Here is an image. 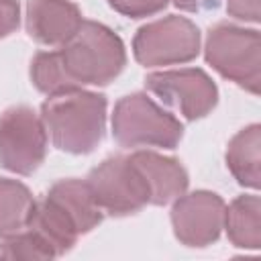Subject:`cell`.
I'll return each mask as SVG.
<instances>
[{
  "instance_id": "1",
  "label": "cell",
  "mask_w": 261,
  "mask_h": 261,
  "mask_svg": "<svg viewBox=\"0 0 261 261\" xmlns=\"http://www.w3.org/2000/svg\"><path fill=\"white\" fill-rule=\"evenodd\" d=\"M106 98L82 88L47 96L41 120L53 147L71 155L92 153L106 133Z\"/></svg>"
},
{
  "instance_id": "2",
  "label": "cell",
  "mask_w": 261,
  "mask_h": 261,
  "mask_svg": "<svg viewBox=\"0 0 261 261\" xmlns=\"http://www.w3.org/2000/svg\"><path fill=\"white\" fill-rule=\"evenodd\" d=\"M57 51L67 75L77 88L86 84L108 86L126 65L122 39L96 20H84L75 35Z\"/></svg>"
},
{
  "instance_id": "3",
  "label": "cell",
  "mask_w": 261,
  "mask_h": 261,
  "mask_svg": "<svg viewBox=\"0 0 261 261\" xmlns=\"http://www.w3.org/2000/svg\"><path fill=\"white\" fill-rule=\"evenodd\" d=\"M112 135L122 147L175 149L184 137V124L157 106L147 94L122 96L112 112Z\"/></svg>"
},
{
  "instance_id": "4",
  "label": "cell",
  "mask_w": 261,
  "mask_h": 261,
  "mask_svg": "<svg viewBox=\"0 0 261 261\" xmlns=\"http://www.w3.org/2000/svg\"><path fill=\"white\" fill-rule=\"evenodd\" d=\"M204 57L222 77L251 94L261 84V35L255 29L220 22L208 31Z\"/></svg>"
},
{
  "instance_id": "5",
  "label": "cell",
  "mask_w": 261,
  "mask_h": 261,
  "mask_svg": "<svg viewBox=\"0 0 261 261\" xmlns=\"http://www.w3.org/2000/svg\"><path fill=\"white\" fill-rule=\"evenodd\" d=\"M133 53L145 67L188 63L200 53V31L190 18L169 14L137 31Z\"/></svg>"
},
{
  "instance_id": "6",
  "label": "cell",
  "mask_w": 261,
  "mask_h": 261,
  "mask_svg": "<svg viewBox=\"0 0 261 261\" xmlns=\"http://www.w3.org/2000/svg\"><path fill=\"white\" fill-rule=\"evenodd\" d=\"M86 184L102 212L110 216L137 214L149 204V188L128 155L104 159L88 173Z\"/></svg>"
},
{
  "instance_id": "7",
  "label": "cell",
  "mask_w": 261,
  "mask_h": 261,
  "mask_svg": "<svg viewBox=\"0 0 261 261\" xmlns=\"http://www.w3.org/2000/svg\"><path fill=\"white\" fill-rule=\"evenodd\" d=\"M47 155V130L29 106H12L0 114V167L31 175Z\"/></svg>"
},
{
  "instance_id": "8",
  "label": "cell",
  "mask_w": 261,
  "mask_h": 261,
  "mask_svg": "<svg viewBox=\"0 0 261 261\" xmlns=\"http://www.w3.org/2000/svg\"><path fill=\"white\" fill-rule=\"evenodd\" d=\"M145 88L186 120L204 118L218 102V88L198 67L155 71L145 77Z\"/></svg>"
},
{
  "instance_id": "9",
  "label": "cell",
  "mask_w": 261,
  "mask_h": 261,
  "mask_svg": "<svg viewBox=\"0 0 261 261\" xmlns=\"http://www.w3.org/2000/svg\"><path fill=\"white\" fill-rule=\"evenodd\" d=\"M224 200L208 190L181 194L173 200L171 226L175 239L186 247H208L224 228Z\"/></svg>"
},
{
  "instance_id": "10",
  "label": "cell",
  "mask_w": 261,
  "mask_h": 261,
  "mask_svg": "<svg viewBox=\"0 0 261 261\" xmlns=\"http://www.w3.org/2000/svg\"><path fill=\"white\" fill-rule=\"evenodd\" d=\"M82 22V10L71 0H27V33L39 45H65Z\"/></svg>"
},
{
  "instance_id": "11",
  "label": "cell",
  "mask_w": 261,
  "mask_h": 261,
  "mask_svg": "<svg viewBox=\"0 0 261 261\" xmlns=\"http://www.w3.org/2000/svg\"><path fill=\"white\" fill-rule=\"evenodd\" d=\"M149 188V204L165 206L186 194L190 177L186 167L173 159L155 151H135L128 155Z\"/></svg>"
},
{
  "instance_id": "12",
  "label": "cell",
  "mask_w": 261,
  "mask_h": 261,
  "mask_svg": "<svg viewBox=\"0 0 261 261\" xmlns=\"http://www.w3.org/2000/svg\"><path fill=\"white\" fill-rule=\"evenodd\" d=\"M45 196L69 216V220L75 224L80 234H88L104 218V212L98 206L90 186L82 179L75 177L59 179L49 188Z\"/></svg>"
},
{
  "instance_id": "13",
  "label": "cell",
  "mask_w": 261,
  "mask_h": 261,
  "mask_svg": "<svg viewBox=\"0 0 261 261\" xmlns=\"http://www.w3.org/2000/svg\"><path fill=\"white\" fill-rule=\"evenodd\" d=\"M261 126L249 124L241 128L226 147V167L232 177L251 190L261 186Z\"/></svg>"
},
{
  "instance_id": "14",
  "label": "cell",
  "mask_w": 261,
  "mask_h": 261,
  "mask_svg": "<svg viewBox=\"0 0 261 261\" xmlns=\"http://www.w3.org/2000/svg\"><path fill=\"white\" fill-rule=\"evenodd\" d=\"M224 228L228 241L239 249L261 247V200L255 194L234 198L224 212Z\"/></svg>"
},
{
  "instance_id": "15",
  "label": "cell",
  "mask_w": 261,
  "mask_h": 261,
  "mask_svg": "<svg viewBox=\"0 0 261 261\" xmlns=\"http://www.w3.org/2000/svg\"><path fill=\"white\" fill-rule=\"evenodd\" d=\"M33 208L35 198L22 181L0 177V241L24 230Z\"/></svg>"
},
{
  "instance_id": "16",
  "label": "cell",
  "mask_w": 261,
  "mask_h": 261,
  "mask_svg": "<svg viewBox=\"0 0 261 261\" xmlns=\"http://www.w3.org/2000/svg\"><path fill=\"white\" fill-rule=\"evenodd\" d=\"M31 82L33 86L47 94H59V92H67V90H75L77 86L71 82V77L67 75L59 51H39L33 61H31Z\"/></svg>"
},
{
  "instance_id": "17",
  "label": "cell",
  "mask_w": 261,
  "mask_h": 261,
  "mask_svg": "<svg viewBox=\"0 0 261 261\" xmlns=\"http://www.w3.org/2000/svg\"><path fill=\"white\" fill-rule=\"evenodd\" d=\"M0 255L6 259H53V249L31 228H24L12 237L2 239Z\"/></svg>"
},
{
  "instance_id": "18",
  "label": "cell",
  "mask_w": 261,
  "mask_h": 261,
  "mask_svg": "<svg viewBox=\"0 0 261 261\" xmlns=\"http://www.w3.org/2000/svg\"><path fill=\"white\" fill-rule=\"evenodd\" d=\"M110 8L128 18H143L161 12L169 2L167 0H106Z\"/></svg>"
},
{
  "instance_id": "19",
  "label": "cell",
  "mask_w": 261,
  "mask_h": 261,
  "mask_svg": "<svg viewBox=\"0 0 261 261\" xmlns=\"http://www.w3.org/2000/svg\"><path fill=\"white\" fill-rule=\"evenodd\" d=\"M20 24V6L16 0H0V39L12 35Z\"/></svg>"
},
{
  "instance_id": "20",
  "label": "cell",
  "mask_w": 261,
  "mask_h": 261,
  "mask_svg": "<svg viewBox=\"0 0 261 261\" xmlns=\"http://www.w3.org/2000/svg\"><path fill=\"white\" fill-rule=\"evenodd\" d=\"M226 12L245 22H259V0H226Z\"/></svg>"
},
{
  "instance_id": "21",
  "label": "cell",
  "mask_w": 261,
  "mask_h": 261,
  "mask_svg": "<svg viewBox=\"0 0 261 261\" xmlns=\"http://www.w3.org/2000/svg\"><path fill=\"white\" fill-rule=\"evenodd\" d=\"M167 2H171L173 6H177L179 10H196L198 8V0H167Z\"/></svg>"
}]
</instances>
